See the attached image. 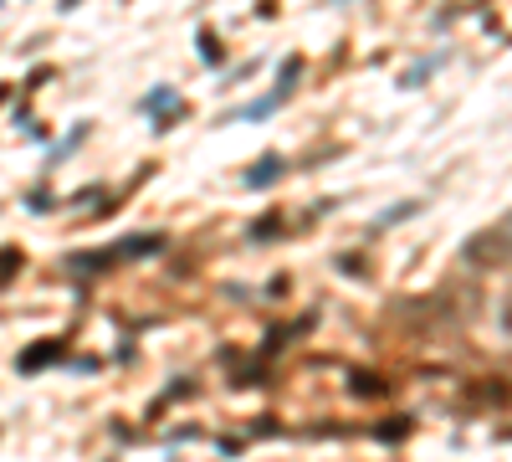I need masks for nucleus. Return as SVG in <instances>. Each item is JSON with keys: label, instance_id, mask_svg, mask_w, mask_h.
Listing matches in <instances>:
<instances>
[{"label": "nucleus", "instance_id": "1", "mask_svg": "<svg viewBox=\"0 0 512 462\" xmlns=\"http://www.w3.org/2000/svg\"><path fill=\"white\" fill-rule=\"evenodd\" d=\"M277 169H282V160H277V154H266V160H256V165L246 169V186H272V175H277Z\"/></svg>", "mask_w": 512, "mask_h": 462}, {"label": "nucleus", "instance_id": "2", "mask_svg": "<svg viewBox=\"0 0 512 462\" xmlns=\"http://www.w3.org/2000/svg\"><path fill=\"white\" fill-rule=\"evenodd\" d=\"M61 350L57 344H46V350H31V355H20V370H37V365H46V359H57Z\"/></svg>", "mask_w": 512, "mask_h": 462}, {"label": "nucleus", "instance_id": "3", "mask_svg": "<svg viewBox=\"0 0 512 462\" xmlns=\"http://www.w3.org/2000/svg\"><path fill=\"white\" fill-rule=\"evenodd\" d=\"M16 262H20V252H5V257H0V277L16 273Z\"/></svg>", "mask_w": 512, "mask_h": 462}]
</instances>
